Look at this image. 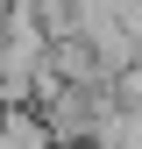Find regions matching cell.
Listing matches in <instances>:
<instances>
[{
	"instance_id": "6da1fadb",
	"label": "cell",
	"mask_w": 142,
	"mask_h": 149,
	"mask_svg": "<svg viewBox=\"0 0 142 149\" xmlns=\"http://www.w3.org/2000/svg\"><path fill=\"white\" fill-rule=\"evenodd\" d=\"M114 100H128V107H142V50H135V57L121 64V71H114Z\"/></svg>"
}]
</instances>
